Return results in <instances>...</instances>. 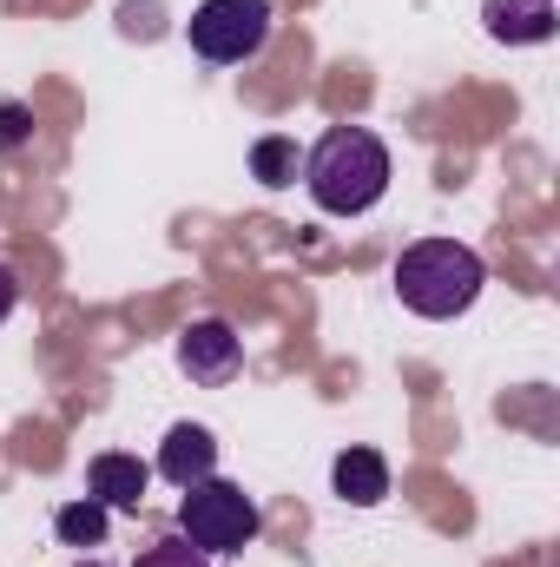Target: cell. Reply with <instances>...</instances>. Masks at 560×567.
I'll list each match as a JSON object with an SVG mask.
<instances>
[{"mask_svg": "<svg viewBox=\"0 0 560 567\" xmlns=\"http://www.w3.org/2000/svg\"><path fill=\"white\" fill-rule=\"evenodd\" d=\"M133 567H211V561H205V555H198L185 535H172V542H152V548H145Z\"/></svg>", "mask_w": 560, "mask_h": 567, "instance_id": "12", "label": "cell"}, {"mask_svg": "<svg viewBox=\"0 0 560 567\" xmlns=\"http://www.w3.org/2000/svg\"><path fill=\"white\" fill-rule=\"evenodd\" d=\"M481 20L501 47H541L554 33V0H488Z\"/></svg>", "mask_w": 560, "mask_h": 567, "instance_id": "8", "label": "cell"}, {"mask_svg": "<svg viewBox=\"0 0 560 567\" xmlns=\"http://www.w3.org/2000/svg\"><path fill=\"white\" fill-rule=\"evenodd\" d=\"M13 303H20V278H13V271L0 265V323L13 317Z\"/></svg>", "mask_w": 560, "mask_h": 567, "instance_id": "14", "label": "cell"}, {"mask_svg": "<svg viewBox=\"0 0 560 567\" xmlns=\"http://www.w3.org/2000/svg\"><path fill=\"white\" fill-rule=\"evenodd\" d=\"M211 468H218V442H211V429L178 423L172 435H165V449H158V475H165V482L191 488V482H205Z\"/></svg>", "mask_w": 560, "mask_h": 567, "instance_id": "7", "label": "cell"}, {"mask_svg": "<svg viewBox=\"0 0 560 567\" xmlns=\"http://www.w3.org/2000/svg\"><path fill=\"white\" fill-rule=\"evenodd\" d=\"M73 567H100V561H73Z\"/></svg>", "mask_w": 560, "mask_h": 567, "instance_id": "15", "label": "cell"}, {"mask_svg": "<svg viewBox=\"0 0 560 567\" xmlns=\"http://www.w3.org/2000/svg\"><path fill=\"white\" fill-rule=\"evenodd\" d=\"M481 258L468 251V245H455V238H422L409 245L403 258H396V297H403V310H416V317H462L475 297H481Z\"/></svg>", "mask_w": 560, "mask_h": 567, "instance_id": "2", "label": "cell"}, {"mask_svg": "<svg viewBox=\"0 0 560 567\" xmlns=\"http://www.w3.org/2000/svg\"><path fill=\"white\" fill-rule=\"evenodd\" d=\"M330 482H336V495H343V502L376 508V502L390 495V462H383L376 449H343V455H336V468H330Z\"/></svg>", "mask_w": 560, "mask_h": 567, "instance_id": "9", "label": "cell"}, {"mask_svg": "<svg viewBox=\"0 0 560 567\" xmlns=\"http://www.w3.org/2000/svg\"><path fill=\"white\" fill-rule=\"evenodd\" d=\"M27 140H33V113L20 100H0V152H20Z\"/></svg>", "mask_w": 560, "mask_h": 567, "instance_id": "13", "label": "cell"}, {"mask_svg": "<svg viewBox=\"0 0 560 567\" xmlns=\"http://www.w3.org/2000/svg\"><path fill=\"white\" fill-rule=\"evenodd\" d=\"M106 522H113V508L93 502V495H80V502H66V508L53 515V535H60L66 548H100V542H106Z\"/></svg>", "mask_w": 560, "mask_h": 567, "instance_id": "10", "label": "cell"}, {"mask_svg": "<svg viewBox=\"0 0 560 567\" xmlns=\"http://www.w3.org/2000/svg\"><path fill=\"white\" fill-rule=\"evenodd\" d=\"M303 185L317 198V212L330 218H356L390 192V145L370 126H330L317 152L303 158Z\"/></svg>", "mask_w": 560, "mask_h": 567, "instance_id": "1", "label": "cell"}, {"mask_svg": "<svg viewBox=\"0 0 560 567\" xmlns=\"http://www.w3.org/2000/svg\"><path fill=\"white\" fill-rule=\"evenodd\" d=\"M145 482H152V468H145L139 455H120V449L93 455V468H86V495L106 502V508H139Z\"/></svg>", "mask_w": 560, "mask_h": 567, "instance_id": "6", "label": "cell"}, {"mask_svg": "<svg viewBox=\"0 0 560 567\" xmlns=\"http://www.w3.org/2000/svg\"><path fill=\"white\" fill-rule=\"evenodd\" d=\"M191 53L211 66H245L271 40V0H205L185 27Z\"/></svg>", "mask_w": 560, "mask_h": 567, "instance_id": "4", "label": "cell"}, {"mask_svg": "<svg viewBox=\"0 0 560 567\" xmlns=\"http://www.w3.org/2000/svg\"><path fill=\"white\" fill-rule=\"evenodd\" d=\"M178 535L198 548V555H245L258 542V502L238 488V482H191L185 502H178Z\"/></svg>", "mask_w": 560, "mask_h": 567, "instance_id": "3", "label": "cell"}, {"mask_svg": "<svg viewBox=\"0 0 560 567\" xmlns=\"http://www.w3.org/2000/svg\"><path fill=\"white\" fill-rule=\"evenodd\" d=\"M178 370H185L191 383H205V390L231 383V377L245 370V343H238V330L218 323V317H198V323L178 337Z\"/></svg>", "mask_w": 560, "mask_h": 567, "instance_id": "5", "label": "cell"}, {"mask_svg": "<svg viewBox=\"0 0 560 567\" xmlns=\"http://www.w3.org/2000/svg\"><path fill=\"white\" fill-rule=\"evenodd\" d=\"M297 165H303V158H297V145H290V140H278V133H271V140H258V145H251V172H258V178H265L271 192L297 178Z\"/></svg>", "mask_w": 560, "mask_h": 567, "instance_id": "11", "label": "cell"}]
</instances>
